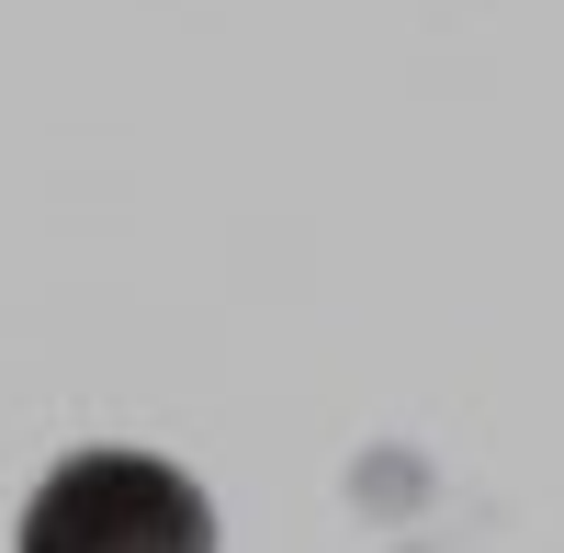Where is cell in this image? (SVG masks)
I'll use <instances>...</instances> for the list:
<instances>
[{"label": "cell", "mask_w": 564, "mask_h": 553, "mask_svg": "<svg viewBox=\"0 0 564 553\" xmlns=\"http://www.w3.org/2000/svg\"><path fill=\"white\" fill-rule=\"evenodd\" d=\"M12 553H215V509L159 452H68L34 486Z\"/></svg>", "instance_id": "6da1fadb"}]
</instances>
